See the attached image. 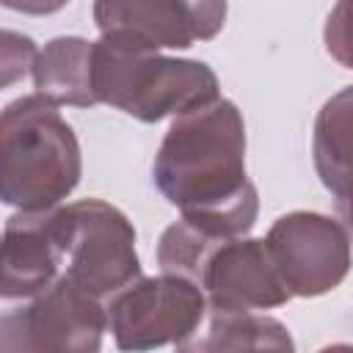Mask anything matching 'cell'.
<instances>
[{"mask_svg": "<svg viewBox=\"0 0 353 353\" xmlns=\"http://www.w3.org/2000/svg\"><path fill=\"white\" fill-rule=\"evenodd\" d=\"M284 323L254 312H210L207 336L185 342L179 350H292Z\"/></svg>", "mask_w": 353, "mask_h": 353, "instance_id": "4fadbf2b", "label": "cell"}, {"mask_svg": "<svg viewBox=\"0 0 353 353\" xmlns=\"http://www.w3.org/2000/svg\"><path fill=\"white\" fill-rule=\"evenodd\" d=\"M199 287L207 295L210 312L276 309L292 298L273 265L268 243L256 237L221 243L207 259Z\"/></svg>", "mask_w": 353, "mask_h": 353, "instance_id": "9c48e42d", "label": "cell"}, {"mask_svg": "<svg viewBox=\"0 0 353 353\" xmlns=\"http://www.w3.org/2000/svg\"><path fill=\"white\" fill-rule=\"evenodd\" d=\"M36 44L22 36V33H14V30H3V55H0V85L8 88L11 83L22 80L28 72H33V63H36Z\"/></svg>", "mask_w": 353, "mask_h": 353, "instance_id": "2e32d148", "label": "cell"}, {"mask_svg": "<svg viewBox=\"0 0 353 353\" xmlns=\"http://www.w3.org/2000/svg\"><path fill=\"white\" fill-rule=\"evenodd\" d=\"M336 212H339L342 223L347 226V232H350V237H353V185L336 196Z\"/></svg>", "mask_w": 353, "mask_h": 353, "instance_id": "ac0fdd59", "label": "cell"}, {"mask_svg": "<svg viewBox=\"0 0 353 353\" xmlns=\"http://www.w3.org/2000/svg\"><path fill=\"white\" fill-rule=\"evenodd\" d=\"M94 94L143 124H157L221 99V85L204 61L168 58L102 36L94 41Z\"/></svg>", "mask_w": 353, "mask_h": 353, "instance_id": "3957f363", "label": "cell"}, {"mask_svg": "<svg viewBox=\"0 0 353 353\" xmlns=\"http://www.w3.org/2000/svg\"><path fill=\"white\" fill-rule=\"evenodd\" d=\"M323 41L339 66L353 69V0H336L325 19Z\"/></svg>", "mask_w": 353, "mask_h": 353, "instance_id": "9a60e30c", "label": "cell"}, {"mask_svg": "<svg viewBox=\"0 0 353 353\" xmlns=\"http://www.w3.org/2000/svg\"><path fill=\"white\" fill-rule=\"evenodd\" d=\"M265 243L284 287L298 298L331 292L350 270V232L323 212L295 210L276 218Z\"/></svg>", "mask_w": 353, "mask_h": 353, "instance_id": "52a82bcc", "label": "cell"}, {"mask_svg": "<svg viewBox=\"0 0 353 353\" xmlns=\"http://www.w3.org/2000/svg\"><path fill=\"white\" fill-rule=\"evenodd\" d=\"M204 290L174 273L141 276L108 301V331L119 350L182 347L204 320Z\"/></svg>", "mask_w": 353, "mask_h": 353, "instance_id": "5b68a950", "label": "cell"}, {"mask_svg": "<svg viewBox=\"0 0 353 353\" xmlns=\"http://www.w3.org/2000/svg\"><path fill=\"white\" fill-rule=\"evenodd\" d=\"M6 8L19 11V14H30V17H47L61 11L69 0H0Z\"/></svg>", "mask_w": 353, "mask_h": 353, "instance_id": "e0dca14e", "label": "cell"}, {"mask_svg": "<svg viewBox=\"0 0 353 353\" xmlns=\"http://www.w3.org/2000/svg\"><path fill=\"white\" fill-rule=\"evenodd\" d=\"M226 22V0H94L105 39L143 50H188L210 41Z\"/></svg>", "mask_w": 353, "mask_h": 353, "instance_id": "ba28073f", "label": "cell"}, {"mask_svg": "<svg viewBox=\"0 0 353 353\" xmlns=\"http://www.w3.org/2000/svg\"><path fill=\"white\" fill-rule=\"evenodd\" d=\"M152 176L185 221L215 237H245L256 223L259 196L245 174V121L229 99L176 116Z\"/></svg>", "mask_w": 353, "mask_h": 353, "instance_id": "6da1fadb", "label": "cell"}, {"mask_svg": "<svg viewBox=\"0 0 353 353\" xmlns=\"http://www.w3.org/2000/svg\"><path fill=\"white\" fill-rule=\"evenodd\" d=\"M312 160L323 188L334 196L353 185V85L323 102L312 132Z\"/></svg>", "mask_w": 353, "mask_h": 353, "instance_id": "7c38bea8", "label": "cell"}, {"mask_svg": "<svg viewBox=\"0 0 353 353\" xmlns=\"http://www.w3.org/2000/svg\"><path fill=\"white\" fill-rule=\"evenodd\" d=\"M0 196L8 207L55 210L77 188L83 174L74 130L58 105L28 94L6 105L0 119Z\"/></svg>", "mask_w": 353, "mask_h": 353, "instance_id": "7a4b0ae2", "label": "cell"}, {"mask_svg": "<svg viewBox=\"0 0 353 353\" xmlns=\"http://www.w3.org/2000/svg\"><path fill=\"white\" fill-rule=\"evenodd\" d=\"M3 301L33 298L58 279L63 265V245L55 223V210H19L3 229Z\"/></svg>", "mask_w": 353, "mask_h": 353, "instance_id": "30bf717a", "label": "cell"}, {"mask_svg": "<svg viewBox=\"0 0 353 353\" xmlns=\"http://www.w3.org/2000/svg\"><path fill=\"white\" fill-rule=\"evenodd\" d=\"M108 331V303L85 292L66 273L30 298V303L11 309L0 320V347L8 353H94L102 347Z\"/></svg>", "mask_w": 353, "mask_h": 353, "instance_id": "8992f818", "label": "cell"}, {"mask_svg": "<svg viewBox=\"0 0 353 353\" xmlns=\"http://www.w3.org/2000/svg\"><path fill=\"white\" fill-rule=\"evenodd\" d=\"M33 88L55 105L91 108L94 94V41L83 36H58L39 50L33 63Z\"/></svg>", "mask_w": 353, "mask_h": 353, "instance_id": "8fae6325", "label": "cell"}, {"mask_svg": "<svg viewBox=\"0 0 353 353\" xmlns=\"http://www.w3.org/2000/svg\"><path fill=\"white\" fill-rule=\"evenodd\" d=\"M226 243L223 237H215L204 229H199L196 223L179 218L176 223L165 226V232L160 234L157 243V265L163 273H174V276H185L190 281L199 284L201 270L207 265V259L212 256V251Z\"/></svg>", "mask_w": 353, "mask_h": 353, "instance_id": "5bb4252c", "label": "cell"}, {"mask_svg": "<svg viewBox=\"0 0 353 353\" xmlns=\"http://www.w3.org/2000/svg\"><path fill=\"white\" fill-rule=\"evenodd\" d=\"M55 223L63 245L66 276L85 292L108 303L141 279L135 229L119 207L102 199H80L55 207Z\"/></svg>", "mask_w": 353, "mask_h": 353, "instance_id": "277c9868", "label": "cell"}]
</instances>
